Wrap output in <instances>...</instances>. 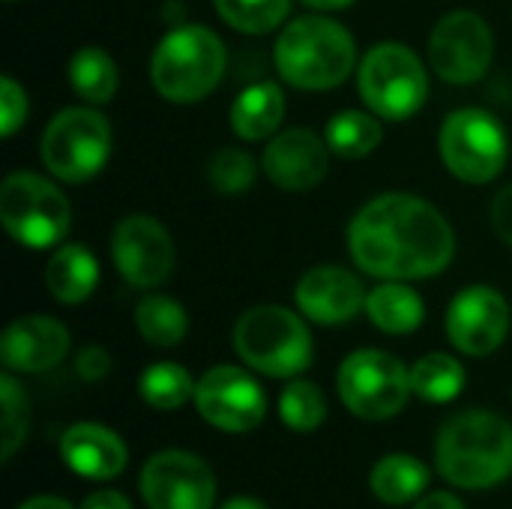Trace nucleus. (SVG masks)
Returning a JSON list of instances; mask_svg holds the SVG:
<instances>
[{
    "mask_svg": "<svg viewBox=\"0 0 512 509\" xmlns=\"http://www.w3.org/2000/svg\"><path fill=\"white\" fill-rule=\"evenodd\" d=\"M0 405H3V462H9L15 456V450L24 444L27 438V420H30V411H27V393L24 387L6 372L0 378Z\"/></svg>",
    "mask_w": 512,
    "mask_h": 509,
    "instance_id": "2f4dec72",
    "label": "nucleus"
},
{
    "mask_svg": "<svg viewBox=\"0 0 512 509\" xmlns=\"http://www.w3.org/2000/svg\"><path fill=\"white\" fill-rule=\"evenodd\" d=\"M414 509H465V504L450 492H432V495H423Z\"/></svg>",
    "mask_w": 512,
    "mask_h": 509,
    "instance_id": "e433bc0d",
    "label": "nucleus"
},
{
    "mask_svg": "<svg viewBox=\"0 0 512 509\" xmlns=\"http://www.w3.org/2000/svg\"><path fill=\"white\" fill-rule=\"evenodd\" d=\"M225 45L204 24H177L168 30L150 60V78L162 99L192 105L207 99L225 75Z\"/></svg>",
    "mask_w": 512,
    "mask_h": 509,
    "instance_id": "20e7f679",
    "label": "nucleus"
},
{
    "mask_svg": "<svg viewBox=\"0 0 512 509\" xmlns=\"http://www.w3.org/2000/svg\"><path fill=\"white\" fill-rule=\"evenodd\" d=\"M273 60L282 81L291 87L330 90L354 72L357 45L339 21L327 15H303L279 33Z\"/></svg>",
    "mask_w": 512,
    "mask_h": 509,
    "instance_id": "7ed1b4c3",
    "label": "nucleus"
},
{
    "mask_svg": "<svg viewBox=\"0 0 512 509\" xmlns=\"http://www.w3.org/2000/svg\"><path fill=\"white\" fill-rule=\"evenodd\" d=\"M411 372L387 351L363 348L339 366V396L360 420H390L411 396Z\"/></svg>",
    "mask_w": 512,
    "mask_h": 509,
    "instance_id": "9d476101",
    "label": "nucleus"
},
{
    "mask_svg": "<svg viewBox=\"0 0 512 509\" xmlns=\"http://www.w3.org/2000/svg\"><path fill=\"white\" fill-rule=\"evenodd\" d=\"M135 327H138L144 342H150L156 348H174L186 339L189 315L174 297L147 294L135 306Z\"/></svg>",
    "mask_w": 512,
    "mask_h": 509,
    "instance_id": "a878e982",
    "label": "nucleus"
},
{
    "mask_svg": "<svg viewBox=\"0 0 512 509\" xmlns=\"http://www.w3.org/2000/svg\"><path fill=\"white\" fill-rule=\"evenodd\" d=\"M330 147L327 138L315 135L312 129L291 126L270 138L264 147V174L285 192H309L315 189L330 168Z\"/></svg>",
    "mask_w": 512,
    "mask_h": 509,
    "instance_id": "dca6fc26",
    "label": "nucleus"
},
{
    "mask_svg": "<svg viewBox=\"0 0 512 509\" xmlns=\"http://www.w3.org/2000/svg\"><path fill=\"white\" fill-rule=\"evenodd\" d=\"M435 465L459 489H492L512 477V423L495 411L450 417L435 441Z\"/></svg>",
    "mask_w": 512,
    "mask_h": 509,
    "instance_id": "f03ea898",
    "label": "nucleus"
},
{
    "mask_svg": "<svg viewBox=\"0 0 512 509\" xmlns=\"http://www.w3.org/2000/svg\"><path fill=\"white\" fill-rule=\"evenodd\" d=\"M234 351L246 366L270 378H294L315 357L312 333L285 306H255L234 324Z\"/></svg>",
    "mask_w": 512,
    "mask_h": 509,
    "instance_id": "39448f33",
    "label": "nucleus"
},
{
    "mask_svg": "<svg viewBox=\"0 0 512 509\" xmlns=\"http://www.w3.org/2000/svg\"><path fill=\"white\" fill-rule=\"evenodd\" d=\"M465 387V369L450 354H426L411 366V390L432 405L453 402Z\"/></svg>",
    "mask_w": 512,
    "mask_h": 509,
    "instance_id": "bb28decb",
    "label": "nucleus"
},
{
    "mask_svg": "<svg viewBox=\"0 0 512 509\" xmlns=\"http://www.w3.org/2000/svg\"><path fill=\"white\" fill-rule=\"evenodd\" d=\"M306 6H312V9H321V12H333V9H345V6H351L354 0H303Z\"/></svg>",
    "mask_w": 512,
    "mask_h": 509,
    "instance_id": "58836bf2",
    "label": "nucleus"
},
{
    "mask_svg": "<svg viewBox=\"0 0 512 509\" xmlns=\"http://www.w3.org/2000/svg\"><path fill=\"white\" fill-rule=\"evenodd\" d=\"M354 264L384 282L438 276L456 255V234L444 213L408 192H387L357 210L348 225Z\"/></svg>",
    "mask_w": 512,
    "mask_h": 509,
    "instance_id": "f257e3e1",
    "label": "nucleus"
},
{
    "mask_svg": "<svg viewBox=\"0 0 512 509\" xmlns=\"http://www.w3.org/2000/svg\"><path fill=\"white\" fill-rule=\"evenodd\" d=\"M138 489L150 509H213L216 504V477L210 465L180 450L156 453L144 465Z\"/></svg>",
    "mask_w": 512,
    "mask_h": 509,
    "instance_id": "ddd939ff",
    "label": "nucleus"
},
{
    "mask_svg": "<svg viewBox=\"0 0 512 509\" xmlns=\"http://www.w3.org/2000/svg\"><path fill=\"white\" fill-rule=\"evenodd\" d=\"M24 120H27V93L12 75H3L0 78V135L12 138L24 126Z\"/></svg>",
    "mask_w": 512,
    "mask_h": 509,
    "instance_id": "473e14b6",
    "label": "nucleus"
},
{
    "mask_svg": "<svg viewBox=\"0 0 512 509\" xmlns=\"http://www.w3.org/2000/svg\"><path fill=\"white\" fill-rule=\"evenodd\" d=\"M492 225H495V234L507 246H512V183L504 186L492 201Z\"/></svg>",
    "mask_w": 512,
    "mask_h": 509,
    "instance_id": "f704fd0d",
    "label": "nucleus"
},
{
    "mask_svg": "<svg viewBox=\"0 0 512 509\" xmlns=\"http://www.w3.org/2000/svg\"><path fill=\"white\" fill-rule=\"evenodd\" d=\"M222 509H267L261 501H252V498H234L228 504H222Z\"/></svg>",
    "mask_w": 512,
    "mask_h": 509,
    "instance_id": "ea45409f",
    "label": "nucleus"
},
{
    "mask_svg": "<svg viewBox=\"0 0 512 509\" xmlns=\"http://www.w3.org/2000/svg\"><path fill=\"white\" fill-rule=\"evenodd\" d=\"M255 174H258L255 159L246 150H240V147L219 150L210 159V165H207L210 186L216 192H222V195H243L255 183Z\"/></svg>",
    "mask_w": 512,
    "mask_h": 509,
    "instance_id": "7c9ffc66",
    "label": "nucleus"
},
{
    "mask_svg": "<svg viewBox=\"0 0 512 509\" xmlns=\"http://www.w3.org/2000/svg\"><path fill=\"white\" fill-rule=\"evenodd\" d=\"M69 354V330L48 315H24L3 330L0 360L9 372H45Z\"/></svg>",
    "mask_w": 512,
    "mask_h": 509,
    "instance_id": "a211bd4d",
    "label": "nucleus"
},
{
    "mask_svg": "<svg viewBox=\"0 0 512 509\" xmlns=\"http://www.w3.org/2000/svg\"><path fill=\"white\" fill-rule=\"evenodd\" d=\"M78 509H132V504L120 492H96L84 498V504Z\"/></svg>",
    "mask_w": 512,
    "mask_h": 509,
    "instance_id": "c9c22d12",
    "label": "nucleus"
},
{
    "mask_svg": "<svg viewBox=\"0 0 512 509\" xmlns=\"http://www.w3.org/2000/svg\"><path fill=\"white\" fill-rule=\"evenodd\" d=\"M279 417L294 432H315L327 420V399L312 381H291L279 396Z\"/></svg>",
    "mask_w": 512,
    "mask_h": 509,
    "instance_id": "c756f323",
    "label": "nucleus"
},
{
    "mask_svg": "<svg viewBox=\"0 0 512 509\" xmlns=\"http://www.w3.org/2000/svg\"><path fill=\"white\" fill-rule=\"evenodd\" d=\"M213 6L228 27L249 36L276 30L291 12V0H213Z\"/></svg>",
    "mask_w": 512,
    "mask_h": 509,
    "instance_id": "c85d7f7f",
    "label": "nucleus"
},
{
    "mask_svg": "<svg viewBox=\"0 0 512 509\" xmlns=\"http://www.w3.org/2000/svg\"><path fill=\"white\" fill-rule=\"evenodd\" d=\"M357 87L366 108L381 120H408L426 105L429 72L414 48L378 42L360 60Z\"/></svg>",
    "mask_w": 512,
    "mask_h": 509,
    "instance_id": "0eeeda50",
    "label": "nucleus"
},
{
    "mask_svg": "<svg viewBox=\"0 0 512 509\" xmlns=\"http://www.w3.org/2000/svg\"><path fill=\"white\" fill-rule=\"evenodd\" d=\"M75 372H78L81 381H90V384H93V381H102V378L111 372V357H108V351L99 348V345L81 348L78 357H75Z\"/></svg>",
    "mask_w": 512,
    "mask_h": 509,
    "instance_id": "72a5a7b5",
    "label": "nucleus"
},
{
    "mask_svg": "<svg viewBox=\"0 0 512 509\" xmlns=\"http://www.w3.org/2000/svg\"><path fill=\"white\" fill-rule=\"evenodd\" d=\"M63 462L84 480H114L126 468V444L99 423H75L60 438Z\"/></svg>",
    "mask_w": 512,
    "mask_h": 509,
    "instance_id": "6ab92c4d",
    "label": "nucleus"
},
{
    "mask_svg": "<svg viewBox=\"0 0 512 509\" xmlns=\"http://www.w3.org/2000/svg\"><path fill=\"white\" fill-rule=\"evenodd\" d=\"M195 387L198 381H192V375L180 363H153L138 378L141 399L156 411L183 408L189 399H195Z\"/></svg>",
    "mask_w": 512,
    "mask_h": 509,
    "instance_id": "cd10ccee",
    "label": "nucleus"
},
{
    "mask_svg": "<svg viewBox=\"0 0 512 509\" xmlns=\"http://www.w3.org/2000/svg\"><path fill=\"white\" fill-rule=\"evenodd\" d=\"M111 156V126L96 105H72L51 117L39 138V159L63 183L93 180Z\"/></svg>",
    "mask_w": 512,
    "mask_h": 509,
    "instance_id": "423d86ee",
    "label": "nucleus"
},
{
    "mask_svg": "<svg viewBox=\"0 0 512 509\" xmlns=\"http://www.w3.org/2000/svg\"><path fill=\"white\" fill-rule=\"evenodd\" d=\"M324 138H327V147L336 156H342V159H363V156L378 150V144L384 138V126H381V117L372 114V111L345 108V111L330 117Z\"/></svg>",
    "mask_w": 512,
    "mask_h": 509,
    "instance_id": "393cba45",
    "label": "nucleus"
},
{
    "mask_svg": "<svg viewBox=\"0 0 512 509\" xmlns=\"http://www.w3.org/2000/svg\"><path fill=\"white\" fill-rule=\"evenodd\" d=\"M495 57V36L486 18L468 9L447 12L429 36V63L435 75L447 84L480 81Z\"/></svg>",
    "mask_w": 512,
    "mask_h": 509,
    "instance_id": "9b49d317",
    "label": "nucleus"
},
{
    "mask_svg": "<svg viewBox=\"0 0 512 509\" xmlns=\"http://www.w3.org/2000/svg\"><path fill=\"white\" fill-rule=\"evenodd\" d=\"M429 480H432V471L414 459V456H384L375 468H372V492L381 504H390V507H402V504H411V501H420L429 489Z\"/></svg>",
    "mask_w": 512,
    "mask_h": 509,
    "instance_id": "5701e85b",
    "label": "nucleus"
},
{
    "mask_svg": "<svg viewBox=\"0 0 512 509\" xmlns=\"http://www.w3.org/2000/svg\"><path fill=\"white\" fill-rule=\"evenodd\" d=\"M285 120V93L273 81H255L231 105V129L243 141H264L279 132Z\"/></svg>",
    "mask_w": 512,
    "mask_h": 509,
    "instance_id": "aec40b11",
    "label": "nucleus"
},
{
    "mask_svg": "<svg viewBox=\"0 0 512 509\" xmlns=\"http://www.w3.org/2000/svg\"><path fill=\"white\" fill-rule=\"evenodd\" d=\"M0 222L27 249H51L66 240L72 204L42 174L15 171L0 183Z\"/></svg>",
    "mask_w": 512,
    "mask_h": 509,
    "instance_id": "6e6552de",
    "label": "nucleus"
},
{
    "mask_svg": "<svg viewBox=\"0 0 512 509\" xmlns=\"http://www.w3.org/2000/svg\"><path fill=\"white\" fill-rule=\"evenodd\" d=\"M18 509H72L66 501H60V498H51V495H42V498H30V501H24Z\"/></svg>",
    "mask_w": 512,
    "mask_h": 509,
    "instance_id": "4c0bfd02",
    "label": "nucleus"
},
{
    "mask_svg": "<svg viewBox=\"0 0 512 509\" xmlns=\"http://www.w3.org/2000/svg\"><path fill=\"white\" fill-rule=\"evenodd\" d=\"M99 285V261L87 246L66 243L60 246L45 267V288L57 303L75 306L84 303Z\"/></svg>",
    "mask_w": 512,
    "mask_h": 509,
    "instance_id": "412c9836",
    "label": "nucleus"
},
{
    "mask_svg": "<svg viewBox=\"0 0 512 509\" xmlns=\"http://www.w3.org/2000/svg\"><path fill=\"white\" fill-rule=\"evenodd\" d=\"M366 315L381 333L405 336L423 324L426 306L414 288H408L402 282H384L366 294Z\"/></svg>",
    "mask_w": 512,
    "mask_h": 509,
    "instance_id": "4be33fe9",
    "label": "nucleus"
},
{
    "mask_svg": "<svg viewBox=\"0 0 512 509\" xmlns=\"http://www.w3.org/2000/svg\"><path fill=\"white\" fill-rule=\"evenodd\" d=\"M69 84L87 105H105L120 87V72L111 54L99 45H84L69 57Z\"/></svg>",
    "mask_w": 512,
    "mask_h": 509,
    "instance_id": "b1692460",
    "label": "nucleus"
},
{
    "mask_svg": "<svg viewBox=\"0 0 512 509\" xmlns=\"http://www.w3.org/2000/svg\"><path fill=\"white\" fill-rule=\"evenodd\" d=\"M438 144L447 171L474 186L492 183L510 159L507 129L486 108H459L447 114Z\"/></svg>",
    "mask_w": 512,
    "mask_h": 509,
    "instance_id": "1a4fd4ad",
    "label": "nucleus"
},
{
    "mask_svg": "<svg viewBox=\"0 0 512 509\" xmlns=\"http://www.w3.org/2000/svg\"><path fill=\"white\" fill-rule=\"evenodd\" d=\"M510 333V303L492 285L459 291L447 309V339L468 357H489Z\"/></svg>",
    "mask_w": 512,
    "mask_h": 509,
    "instance_id": "2eb2a0df",
    "label": "nucleus"
},
{
    "mask_svg": "<svg viewBox=\"0 0 512 509\" xmlns=\"http://www.w3.org/2000/svg\"><path fill=\"white\" fill-rule=\"evenodd\" d=\"M366 294L369 291L363 288L357 273H351L348 267L324 264V267L303 273V279L297 282L294 300H297V309L309 321L336 327V324L354 321L366 309Z\"/></svg>",
    "mask_w": 512,
    "mask_h": 509,
    "instance_id": "f3484780",
    "label": "nucleus"
},
{
    "mask_svg": "<svg viewBox=\"0 0 512 509\" xmlns=\"http://www.w3.org/2000/svg\"><path fill=\"white\" fill-rule=\"evenodd\" d=\"M195 408L213 429L252 432L267 414V396L240 366H216L198 378Z\"/></svg>",
    "mask_w": 512,
    "mask_h": 509,
    "instance_id": "4468645a",
    "label": "nucleus"
},
{
    "mask_svg": "<svg viewBox=\"0 0 512 509\" xmlns=\"http://www.w3.org/2000/svg\"><path fill=\"white\" fill-rule=\"evenodd\" d=\"M111 258L132 288L150 291L174 270V240L156 216L132 213L111 231Z\"/></svg>",
    "mask_w": 512,
    "mask_h": 509,
    "instance_id": "f8f14e48",
    "label": "nucleus"
}]
</instances>
